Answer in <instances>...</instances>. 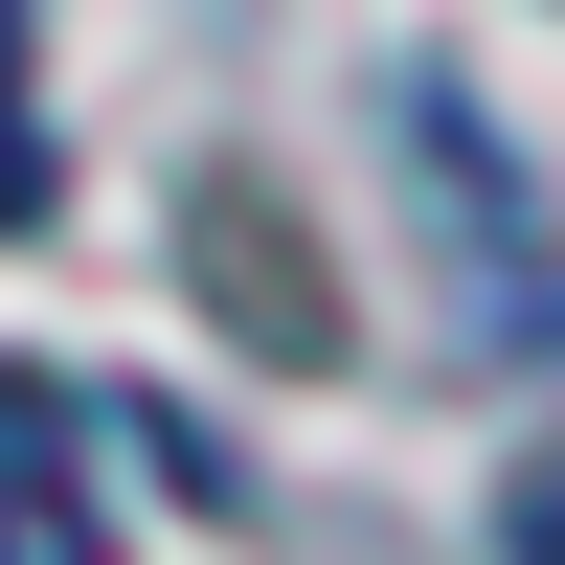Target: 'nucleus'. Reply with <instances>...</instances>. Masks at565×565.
<instances>
[{
	"mask_svg": "<svg viewBox=\"0 0 565 565\" xmlns=\"http://www.w3.org/2000/svg\"><path fill=\"white\" fill-rule=\"evenodd\" d=\"M0 565H114V521L68 476V385H23V362H0Z\"/></svg>",
	"mask_w": 565,
	"mask_h": 565,
	"instance_id": "7ed1b4c3",
	"label": "nucleus"
},
{
	"mask_svg": "<svg viewBox=\"0 0 565 565\" xmlns=\"http://www.w3.org/2000/svg\"><path fill=\"white\" fill-rule=\"evenodd\" d=\"M498 565H565V452H521V476H498Z\"/></svg>",
	"mask_w": 565,
	"mask_h": 565,
	"instance_id": "39448f33",
	"label": "nucleus"
},
{
	"mask_svg": "<svg viewBox=\"0 0 565 565\" xmlns=\"http://www.w3.org/2000/svg\"><path fill=\"white\" fill-rule=\"evenodd\" d=\"M181 271H204L271 362H340V295H317V249H295V204H271V181H181Z\"/></svg>",
	"mask_w": 565,
	"mask_h": 565,
	"instance_id": "f03ea898",
	"label": "nucleus"
},
{
	"mask_svg": "<svg viewBox=\"0 0 565 565\" xmlns=\"http://www.w3.org/2000/svg\"><path fill=\"white\" fill-rule=\"evenodd\" d=\"M68 204V159H45V114H23V0H0V249Z\"/></svg>",
	"mask_w": 565,
	"mask_h": 565,
	"instance_id": "20e7f679",
	"label": "nucleus"
},
{
	"mask_svg": "<svg viewBox=\"0 0 565 565\" xmlns=\"http://www.w3.org/2000/svg\"><path fill=\"white\" fill-rule=\"evenodd\" d=\"M385 136H407V181H430V226H452V317H476L498 362H521V340H565V204L498 159L476 68H385Z\"/></svg>",
	"mask_w": 565,
	"mask_h": 565,
	"instance_id": "f257e3e1",
	"label": "nucleus"
}]
</instances>
